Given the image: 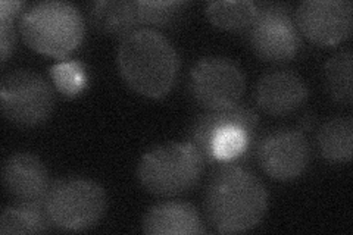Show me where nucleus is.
Returning a JSON list of instances; mask_svg holds the SVG:
<instances>
[{
  "label": "nucleus",
  "instance_id": "nucleus-15",
  "mask_svg": "<svg viewBox=\"0 0 353 235\" xmlns=\"http://www.w3.org/2000/svg\"><path fill=\"white\" fill-rule=\"evenodd\" d=\"M92 25L102 34L124 39L137 30L139 19L134 2L127 0H101L88 8Z\"/></svg>",
  "mask_w": 353,
  "mask_h": 235
},
{
  "label": "nucleus",
  "instance_id": "nucleus-8",
  "mask_svg": "<svg viewBox=\"0 0 353 235\" xmlns=\"http://www.w3.org/2000/svg\"><path fill=\"white\" fill-rule=\"evenodd\" d=\"M252 50L263 62L284 63L296 58L302 48L290 9L280 3L258 6L256 17L249 27Z\"/></svg>",
  "mask_w": 353,
  "mask_h": 235
},
{
  "label": "nucleus",
  "instance_id": "nucleus-14",
  "mask_svg": "<svg viewBox=\"0 0 353 235\" xmlns=\"http://www.w3.org/2000/svg\"><path fill=\"white\" fill-rule=\"evenodd\" d=\"M143 231L150 235H197L206 229L194 206L183 201L154 205L143 218Z\"/></svg>",
  "mask_w": 353,
  "mask_h": 235
},
{
  "label": "nucleus",
  "instance_id": "nucleus-6",
  "mask_svg": "<svg viewBox=\"0 0 353 235\" xmlns=\"http://www.w3.org/2000/svg\"><path fill=\"white\" fill-rule=\"evenodd\" d=\"M106 206L103 187L85 178H65L53 183L44 197V210L52 225L71 232L96 227Z\"/></svg>",
  "mask_w": 353,
  "mask_h": 235
},
{
  "label": "nucleus",
  "instance_id": "nucleus-5",
  "mask_svg": "<svg viewBox=\"0 0 353 235\" xmlns=\"http://www.w3.org/2000/svg\"><path fill=\"white\" fill-rule=\"evenodd\" d=\"M205 159L189 141L168 143L143 154L137 178L148 193L174 197L190 192L201 180Z\"/></svg>",
  "mask_w": 353,
  "mask_h": 235
},
{
  "label": "nucleus",
  "instance_id": "nucleus-21",
  "mask_svg": "<svg viewBox=\"0 0 353 235\" xmlns=\"http://www.w3.org/2000/svg\"><path fill=\"white\" fill-rule=\"evenodd\" d=\"M50 76L58 90L66 97L79 96L87 85L84 66L75 61L59 62L50 70Z\"/></svg>",
  "mask_w": 353,
  "mask_h": 235
},
{
  "label": "nucleus",
  "instance_id": "nucleus-18",
  "mask_svg": "<svg viewBox=\"0 0 353 235\" xmlns=\"http://www.w3.org/2000/svg\"><path fill=\"white\" fill-rule=\"evenodd\" d=\"M256 9V3L250 0H218L206 5V17L221 30L241 31L252 25Z\"/></svg>",
  "mask_w": 353,
  "mask_h": 235
},
{
  "label": "nucleus",
  "instance_id": "nucleus-11",
  "mask_svg": "<svg viewBox=\"0 0 353 235\" xmlns=\"http://www.w3.org/2000/svg\"><path fill=\"white\" fill-rule=\"evenodd\" d=\"M256 156L262 171L272 180L292 181L306 171L311 149L303 132L280 130L262 139Z\"/></svg>",
  "mask_w": 353,
  "mask_h": 235
},
{
  "label": "nucleus",
  "instance_id": "nucleus-10",
  "mask_svg": "<svg viewBox=\"0 0 353 235\" xmlns=\"http://www.w3.org/2000/svg\"><path fill=\"white\" fill-rule=\"evenodd\" d=\"M296 27L318 46H337L350 37L353 6L349 0H306L296 9Z\"/></svg>",
  "mask_w": 353,
  "mask_h": 235
},
{
  "label": "nucleus",
  "instance_id": "nucleus-22",
  "mask_svg": "<svg viewBox=\"0 0 353 235\" xmlns=\"http://www.w3.org/2000/svg\"><path fill=\"white\" fill-rule=\"evenodd\" d=\"M15 17L0 15V50H2V62L5 63L9 58L10 52L15 46V30H14Z\"/></svg>",
  "mask_w": 353,
  "mask_h": 235
},
{
  "label": "nucleus",
  "instance_id": "nucleus-16",
  "mask_svg": "<svg viewBox=\"0 0 353 235\" xmlns=\"http://www.w3.org/2000/svg\"><path fill=\"white\" fill-rule=\"evenodd\" d=\"M316 143L319 153L328 162H350L353 153V119L334 118L319 128Z\"/></svg>",
  "mask_w": 353,
  "mask_h": 235
},
{
  "label": "nucleus",
  "instance_id": "nucleus-7",
  "mask_svg": "<svg viewBox=\"0 0 353 235\" xmlns=\"http://www.w3.org/2000/svg\"><path fill=\"white\" fill-rule=\"evenodd\" d=\"M3 116L18 127H37L46 122L54 106V94L44 78L31 71L3 76L0 88Z\"/></svg>",
  "mask_w": 353,
  "mask_h": 235
},
{
  "label": "nucleus",
  "instance_id": "nucleus-13",
  "mask_svg": "<svg viewBox=\"0 0 353 235\" xmlns=\"http://www.w3.org/2000/svg\"><path fill=\"white\" fill-rule=\"evenodd\" d=\"M255 99L265 114L285 116L306 102L307 87L302 78L292 71H272L258 81Z\"/></svg>",
  "mask_w": 353,
  "mask_h": 235
},
{
  "label": "nucleus",
  "instance_id": "nucleus-1",
  "mask_svg": "<svg viewBox=\"0 0 353 235\" xmlns=\"http://www.w3.org/2000/svg\"><path fill=\"white\" fill-rule=\"evenodd\" d=\"M268 194L259 178L236 163H223L205 190V210L219 234H239L258 227L267 214Z\"/></svg>",
  "mask_w": 353,
  "mask_h": 235
},
{
  "label": "nucleus",
  "instance_id": "nucleus-9",
  "mask_svg": "<svg viewBox=\"0 0 353 235\" xmlns=\"http://www.w3.org/2000/svg\"><path fill=\"white\" fill-rule=\"evenodd\" d=\"M190 93L206 110L236 106L245 93V75L239 65L224 56L199 61L190 72Z\"/></svg>",
  "mask_w": 353,
  "mask_h": 235
},
{
  "label": "nucleus",
  "instance_id": "nucleus-4",
  "mask_svg": "<svg viewBox=\"0 0 353 235\" xmlns=\"http://www.w3.org/2000/svg\"><path fill=\"white\" fill-rule=\"evenodd\" d=\"M19 32L30 49L62 59L80 46L85 25L74 5L52 0L26 10L19 21Z\"/></svg>",
  "mask_w": 353,
  "mask_h": 235
},
{
  "label": "nucleus",
  "instance_id": "nucleus-2",
  "mask_svg": "<svg viewBox=\"0 0 353 235\" xmlns=\"http://www.w3.org/2000/svg\"><path fill=\"white\" fill-rule=\"evenodd\" d=\"M118 68L131 90L149 99H159L174 87L180 59L171 41L159 31L140 28L121 41Z\"/></svg>",
  "mask_w": 353,
  "mask_h": 235
},
{
  "label": "nucleus",
  "instance_id": "nucleus-3",
  "mask_svg": "<svg viewBox=\"0 0 353 235\" xmlns=\"http://www.w3.org/2000/svg\"><path fill=\"white\" fill-rule=\"evenodd\" d=\"M258 124L256 112L237 103L228 109L206 110L197 116L187 139L206 163H236L252 152Z\"/></svg>",
  "mask_w": 353,
  "mask_h": 235
},
{
  "label": "nucleus",
  "instance_id": "nucleus-19",
  "mask_svg": "<svg viewBox=\"0 0 353 235\" xmlns=\"http://www.w3.org/2000/svg\"><path fill=\"white\" fill-rule=\"evenodd\" d=\"M352 52L343 50L331 56L324 68V78L328 94L341 105H352Z\"/></svg>",
  "mask_w": 353,
  "mask_h": 235
},
{
  "label": "nucleus",
  "instance_id": "nucleus-12",
  "mask_svg": "<svg viewBox=\"0 0 353 235\" xmlns=\"http://www.w3.org/2000/svg\"><path fill=\"white\" fill-rule=\"evenodd\" d=\"M2 180L17 203L44 201L50 187L46 166L31 153L10 154L3 163Z\"/></svg>",
  "mask_w": 353,
  "mask_h": 235
},
{
  "label": "nucleus",
  "instance_id": "nucleus-17",
  "mask_svg": "<svg viewBox=\"0 0 353 235\" xmlns=\"http://www.w3.org/2000/svg\"><path fill=\"white\" fill-rule=\"evenodd\" d=\"M52 222L44 210V201L9 206L0 216V234H41L49 231Z\"/></svg>",
  "mask_w": 353,
  "mask_h": 235
},
{
  "label": "nucleus",
  "instance_id": "nucleus-20",
  "mask_svg": "<svg viewBox=\"0 0 353 235\" xmlns=\"http://www.w3.org/2000/svg\"><path fill=\"white\" fill-rule=\"evenodd\" d=\"M139 24L157 28H170L183 19L189 3L181 0H137Z\"/></svg>",
  "mask_w": 353,
  "mask_h": 235
}]
</instances>
